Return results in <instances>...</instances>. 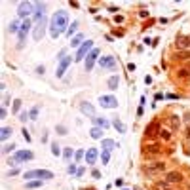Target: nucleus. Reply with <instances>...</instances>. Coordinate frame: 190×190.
Segmentation results:
<instances>
[{"label": "nucleus", "instance_id": "1", "mask_svg": "<svg viewBox=\"0 0 190 190\" xmlns=\"http://www.w3.org/2000/svg\"><path fill=\"white\" fill-rule=\"evenodd\" d=\"M68 27V14L65 10H59L53 14V17H51V23H50V34L51 38H57L61 32L67 31Z\"/></svg>", "mask_w": 190, "mask_h": 190}, {"label": "nucleus", "instance_id": "2", "mask_svg": "<svg viewBox=\"0 0 190 190\" xmlns=\"http://www.w3.org/2000/svg\"><path fill=\"white\" fill-rule=\"evenodd\" d=\"M27 181H31V179H36V181H46V179H53V173L51 171H48V169H32V171H27L25 175Z\"/></svg>", "mask_w": 190, "mask_h": 190}, {"label": "nucleus", "instance_id": "3", "mask_svg": "<svg viewBox=\"0 0 190 190\" xmlns=\"http://www.w3.org/2000/svg\"><path fill=\"white\" fill-rule=\"evenodd\" d=\"M34 158V154H32L31 150H17L11 158H8V164L10 165H17V164H21V162H29V160H32Z\"/></svg>", "mask_w": 190, "mask_h": 190}, {"label": "nucleus", "instance_id": "4", "mask_svg": "<svg viewBox=\"0 0 190 190\" xmlns=\"http://www.w3.org/2000/svg\"><path fill=\"white\" fill-rule=\"evenodd\" d=\"M46 25H48V19H46V17L34 23V31H32V36H34V40L44 38V32H46Z\"/></svg>", "mask_w": 190, "mask_h": 190}, {"label": "nucleus", "instance_id": "5", "mask_svg": "<svg viewBox=\"0 0 190 190\" xmlns=\"http://www.w3.org/2000/svg\"><path fill=\"white\" fill-rule=\"evenodd\" d=\"M91 50H93V42H91V40H86V42H84L82 46L78 48V53H76V57H74V59H76V61H82L84 55L88 57V53H90Z\"/></svg>", "mask_w": 190, "mask_h": 190}, {"label": "nucleus", "instance_id": "6", "mask_svg": "<svg viewBox=\"0 0 190 190\" xmlns=\"http://www.w3.org/2000/svg\"><path fill=\"white\" fill-rule=\"evenodd\" d=\"M31 25H32V21H29V19H23V23H21V27H19V48L25 44V36H27V32L31 31Z\"/></svg>", "mask_w": 190, "mask_h": 190}, {"label": "nucleus", "instance_id": "7", "mask_svg": "<svg viewBox=\"0 0 190 190\" xmlns=\"http://www.w3.org/2000/svg\"><path fill=\"white\" fill-rule=\"evenodd\" d=\"M99 67L105 68V70H114L116 68V59L112 55H105V57L99 59Z\"/></svg>", "mask_w": 190, "mask_h": 190}, {"label": "nucleus", "instance_id": "8", "mask_svg": "<svg viewBox=\"0 0 190 190\" xmlns=\"http://www.w3.org/2000/svg\"><path fill=\"white\" fill-rule=\"evenodd\" d=\"M99 105L105 107V108H116L118 107V101L112 95H103V97H99Z\"/></svg>", "mask_w": 190, "mask_h": 190}, {"label": "nucleus", "instance_id": "9", "mask_svg": "<svg viewBox=\"0 0 190 190\" xmlns=\"http://www.w3.org/2000/svg\"><path fill=\"white\" fill-rule=\"evenodd\" d=\"M97 57H99V50H97V48H93V50L88 53V57H86V70H91V68H93Z\"/></svg>", "mask_w": 190, "mask_h": 190}, {"label": "nucleus", "instance_id": "10", "mask_svg": "<svg viewBox=\"0 0 190 190\" xmlns=\"http://www.w3.org/2000/svg\"><path fill=\"white\" fill-rule=\"evenodd\" d=\"M32 10H34V4H31V2H21V4H19V8H17V15H19V17H27V15H29Z\"/></svg>", "mask_w": 190, "mask_h": 190}, {"label": "nucleus", "instance_id": "11", "mask_svg": "<svg viewBox=\"0 0 190 190\" xmlns=\"http://www.w3.org/2000/svg\"><path fill=\"white\" fill-rule=\"evenodd\" d=\"M162 169H164V164H162V162H154V164L143 165V171L148 173V175H152V173H156V171H162Z\"/></svg>", "mask_w": 190, "mask_h": 190}, {"label": "nucleus", "instance_id": "12", "mask_svg": "<svg viewBox=\"0 0 190 190\" xmlns=\"http://www.w3.org/2000/svg\"><path fill=\"white\" fill-rule=\"evenodd\" d=\"M72 63V59L70 57H65V59H61V63H59V68H57V72H55V74L59 76V78H61V76L65 74V70H67L68 68V65Z\"/></svg>", "mask_w": 190, "mask_h": 190}, {"label": "nucleus", "instance_id": "13", "mask_svg": "<svg viewBox=\"0 0 190 190\" xmlns=\"http://www.w3.org/2000/svg\"><path fill=\"white\" fill-rule=\"evenodd\" d=\"M80 110H82L86 116H90V118H95V108H93V105L82 103V105H80Z\"/></svg>", "mask_w": 190, "mask_h": 190}, {"label": "nucleus", "instance_id": "14", "mask_svg": "<svg viewBox=\"0 0 190 190\" xmlns=\"http://www.w3.org/2000/svg\"><path fill=\"white\" fill-rule=\"evenodd\" d=\"M44 11H46V6H44L42 2H36L34 4V17H36V21L44 19Z\"/></svg>", "mask_w": 190, "mask_h": 190}, {"label": "nucleus", "instance_id": "15", "mask_svg": "<svg viewBox=\"0 0 190 190\" xmlns=\"http://www.w3.org/2000/svg\"><path fill=\"white\" fill-rule=\"evenodd\" d=\"M181 179H183V175H181V173H177V171H171V173H167V175H165V181H167V183H179Z\"/></svg>", "mask_w": 190, "mask_h": 190}, {"label": "nucleus", "instance_id": "16", "mask_svg": "<svg viewBox=\"0 0 190 190\" xmlns=\"http://www.w3.org/2000/svg\"><path fill=\"white\" fill-rule=\"evenodd\" d=\"M175 46L177 48H190V38H186V36H179V38L175 40Z\"/></svg>", "mask_w": 190, "mask_h": 190}, {"label": "nucleus", "instance_id": "17", "mask_svg": "<svg viewBox=\"0 0 190 190\" xmlns=\"http://www.w3.org/2000/svg\"><path fill=\"white\" fill-rule=\"evenodd\" d=\"M86 160H88V164H95L97 162V148H90L86 152Z\"/></svg>", "mask_w": 190, "mask_h": 190}, {"label": "nucleus", "instance_id": "18", "mask_svg": "<svg viewBox=\"0 0 190 190\" xmlns=\"http://www.w3.org/2000/svg\"><path fill=\"white\" fill-rule=\"evenodd\" d=\"M112 124H114V127L118 129L120 133H126V126H124V122L120 118H114V120H112Z\"/></svg>", "mask_w": 190, "mask_h": 190}, {"label": "nucleus", "instance_id": "19", "mask_svg": "<svg viewBox=\"0 0 190 190\" xmlns=\"http://www.w3.org/2000/svg\"><path fill=\"white\" fill-rule=\"evenodd\" d=\"M91 120H93L95 127H108V122L105 118H97V116H95V118H91Z\"/></svg>", "mask_w": 190, "mask_h": 190}, {"label": "nucleus", "instance_id": "20", "mask_svg": "<svg viewBox=\"0 0 190 190\" xmlns=\"http://www.w3.org/2000/svg\"><path fill=\"white\" fill-rule=\"evenodd\" d=\"M114 147H116V143H114L112 139H105V141H103V148H105V150H108V152H110Z\"/></svg>", "mask_w": 190, "mask_h": 190}, {"label": "nucleus", "instance_id": "21", "mask_svg": "<svg viewBox=\"0 0 190 190\" xmlns=\"http://www.w3.org/2000/svg\"><path fill=\"white\" fill-rule=\"evenodd\" d=\"M10 135H11V127H2V131H0V139L6 141Z\"/></svg>", "mask_w": 190, "mask_h": 190}, {"label": "nucleus", "instance_id": "22", "mask_svg": "<svg viewBox=\"0 0 190 190\" xmlns=\"http://www.w3.org/2000/svg\"><path fill=\"white\" fill-rule=\"evenodd\" d=\"M90 135L93 137V139H101V137H103V129H99V127H93L90 131Z\"/></svg>", "mask_w": 190, "mask_h": 190}, {"label": "nucleus", "instance_id": "23", "mask_svg": "<svg viewBox=\"0 0 190 190\" xmlns=\"http://www.w3.org/2000/svg\"><path fill=\"white\" fill-rule=\"evenodd\" d=\"M82 40H84V34H76L74 38H72L70 46H82Z\"/></svg>", "mask_w": 190, "mask_h": 190}, {"label": "nucleus", "instance_id": "24", "mask_svg": "<svg viewBox=\"0 0 190 190\" xmlns=\"http://www.w3.org/2000/svg\"><path fill=\"white\" fill-rule=\"evenodd\" d=\"M108 88H110V90H116V88H118V76L108 78Z\"/></svg>", "mask_w": 190, "mask_h": 190}, {"label": "nucleus", "instance_id": "25", "mask_svg": "<svg viewBox=\"0 0 190 190\" xmlns=\"http://www.w3.org/2000/svg\"><path fill=\"white\" fill-rule=\"evenodd\" d=\"M101 160H103V164H108V162H110V152H108V150H103Z\"/></svg>", "mask_w": 190, "mask_h": 190}, {"label": "nucleus", "instance_id": "26", "mask_svg": "<svg viewBox=\"0 0 190 190\" xmlns=\"http://www.w3.org/2000/svg\"><path fill=\"white\" fill-rule=\"evenodd\" d=\"M154 127H156V124H148V127H147V131H144V135H147V137L154 135Z\"/></svg>", "mask_w": 190, "mask_h": 190}, {"label": "nucleus", "instance_id": "27", "mask_svg": "<svg viewBox=\"0 0 190 190\" xmlns=\"http://www.w3.org/2000/svg\"><path fill=\"white\" fill-rule=\"evenodd\" d=\"M76 29H78V23H72V25L67 29V34H68V36H70V34H74V32H76Z\"/></svg>", "mask_w": 190, "mask_h": 190}, {"label": "nucleus", "instance_id": "28", "mask_svg": "<svg viewBox=\"0 0 190 190\" xmlns=\"http://www.w3.org/2000/svg\"><path fill=\"white\" fill-rule=\"evenodd\" d=\"M40 184H42V181H31V183H27V188H38Z\"/></svg>", "mask_w": 190, "mask_h": 190}, {"label": "nucleus", "instance_id": "29", "mask_svg": "<svg viewBox=\"0 0 190 190\" xmlns=\"http://www.w3.org/2000/svg\"><path fill=\"white\" fill-rule=\"evenodd\" d=\"M38 107H34V108H32V110L29 112V116H31V120H36V118H38Z\"/></svg>", "mask_w": 190, "mask_h": 190}, {"label": "nucleus", "instance_id": "30", "mask_svg": "<svg viewBox=\"0 0 190 190\" xmlns=\"http://www.w3.org/2000/svg\"><path fill=\"white\" fill-rule=\"evenodd\" d=\"M190 76V68H183V70H179V78H186Z\"/></svg>", "mask_w": 190, "mask_h": 190}, {"label": "nucleus", "instance_id": "31", "mask_svg": "<svg viewBox=\"0 0 190 190\" xmlns=\"http://www.w3.org/2000/svg\"><path fill=\"white\" fill-rule=\"evenodd\" d=\"M19 27H21L19 23H11V25H10V29H8V31H10V32H19Z\"/></svg>", "mask_w": 190, "mask_h": 190}, {"label": "nucleus", "instance_id": "32", "mask_svg": "<svg viewBox=\"0 0 190 190\" xmlns=\"http://www.w3.org/2000/svg\"><path fill=\"white\" fill-rule=\"evenodd\" d=\"M19 107H21V99H15L14 101V112H15V114L19 112Z\"/></svg>", "mask_w": 190, "mask_h": 190}, {"label": "nucleus", "instance_id": "33", "mask_svg": "<svg viewBox=\"0 0 190 190\" xmlns=\"http://www.w3.org/2000/svg\"><path fill=\"white\" fill-rule=\"evenodd\" d=\"M177 57L179 59H190V51H181V53H177Z\"/></svg>", "mask_w": 190, "mask_h": 190}, {"label": "nucleus", "instance_id": "34", "mask_svg": "<svg viewBox=\"0 0 190 190\" xmlns=\"http://www.w3.org/2000/svg\"><path fill=\"white\" fill-rule=\"evenodd\" d=\"M51 152H53V154H63V152H61V148H59V147H57V144H55V143L51 144Z\"/></svg>", "mask_w": 190, "mask_h": 190}, {"label": "nucleus", "instance_id": "35", "mask_svg": "<svg viewBox=\"0 0 190 190\" xmlns=\"http://www.w3.org/2000/svg\"><path fill=\"white\" fill-rule=\"evenodd\" d=\"M55 131H57L59 135H65V133H67V127H65V126H57V127H55Z\"/></svg>", "mask_w": 190, "mask_h": 190}, {"label": "nucleus", "instance_id": "36", "mask_svg": "<svg viewBox=\"0 0 190 190\" xmlns=\"http://www.w3.org/2000/svg\"><path fill=\"white\" fill-rule=\"evenodd\" d=\"M29 118H31V116L27 114V112H21V114H19V120H21V122H27Z\"/></svg>", "mask_w": 190, "mask_h": 190}, {"label": "nucleus", "instance_id": "37", "mask_svg": "<svg viewBox=\"0 0 190 190\" xmlns=\"http://www.w3.org/2000/svg\"><path fill=\"white\" fill-rule=\"evenodd\" d=\"M63 156H65V158H72V150H70V148H65V150H63Z\"/></svg>", "mask_w": 190, "mask_h": 190}, {"label": "nucleus", "instance_id": "38", "mask_svg": "<svg viewBox=\"0 0 190 190\" xmlns=\"http://www.w3.org/2000/svg\"><path fill=\"white\" fill-rule=\"evenodd\" d=\"M158 150H160L158 144H152V147H148V148H147V152H158Z\"/></svg>", "mask_w": 190, "mask_h": 190}, {"label": "nucleus", "instance_id": "39", "mask_svg": "<svg viewBox=\"0 0 190 190\" xmlns=\"http://www.w3.org/2000/svg\"><path fill=\"white\" fill-rule=\"evenodd\" d=\"M82 158H84V150H78V152L74 154V160H78V162H80Z\"/></svg>", "mask_w": 190, "mask_h": 190}, {"label": "nucleus", "instance_id": "40", "mask_svg": "<svg viewBox=\"0 0 190 190\" xmlns=\"http://www.w3.org/2000/svg\"><path fill=\"white\" fill-rule=\"evenodd\" d=\"M6 114H8V112H6V107H2V108H0V118H6Z\"/></svg>", "mask_w": 190, "mask_h": 190}, {"label": "nucleus", "instance_id": "41", "mask_svg": "<svg viewBox=\"0 0 190 190\" xmlns=\"http://www.w3.org/2000/svg\"><path fill=\"white\" fill-rule=\"evenodd\" d=\"M68 173H78V167L76 165H68Z\"/></svg>", "mask_w": 190, "mask_h": 190}, {"label": "nucleus", "instance_id": "42", "mask_svg": "<svg viewBox=\"0 0 190 190\" xmlns=\"http://www.w3.org/2000/svg\"><path fill=\"white\" fill-rule=\"evenodd\" d=\"M14 150V144H6V147H4V152H11Z\"/></svg>", "mask_w": 190, "mask_h": 190}, {"label": "nucleus", "instance_id": "43", "mask_svg": "<svg viewBox=\"0 0 190 190\" xmlns=\"http://www.w3.org/2000/svg\"><path fill=\"white\" fill-rule=\"evenodd\" d=\"M23 137H25L27 141H31V135H29V131H27V129H23Z\"/></svg>", "mask_w": 190, "mask_h": 190}, {"label": "nucleus", "instance_id": "44", "mask_svg": "<svg viewBox=\"0 0 190 190\" xmlns=\"http://www.w3.org/2000/svg\"><path fill=\"white\" fill-rule=\"evenodd\" d=\"M108 11H112V14H116V11H118V6H110V8H108Z\"/></svg>", "mask_w": 190, "mask_h": 190}, {"label": "nucleus", "instance_id": "45", "mask_svg": "<svg viewBox=\"0 0 190 190\" xmlns=\"http://www.w3.org/2000/svg\"><path fill=\"white\" fill-rule=\"evenodd\" d=\"M156 188H158V190H165V188H167V184H156Z\"/></svg>", "mask_w": 190, "mask_h": 190}, {"label": "nucleus", "instance_id": "46", "mask_svg": "<svg viewBox=\"0 0 190 190\" xmlns=\"http://www.w3.org/2000/svg\"><path fill=\"white\" fill-rule=\"evenodd\" d=\"M167 99H179V95H175V93H169V95H167Z\"/></svg>", "mask_w": 190, "mask_h": 190}, {"label": "nucleus", "instance_id": "47", "mask_svg": "<svg viewBox=\"0 0 190 190\" xmlns=\"http://www.w3.org/2000/svg\"><path fill=\"white\" fill-rule=\"evenodd\" d=\"M91 175H93V177H95V179H99V177H101V173H99V171H97V169H95V171H93V173H91Z\"/></svg>", "mask_w": 190, "mask_h": 190}, {"label": "nucleus", "instance_id": "48", "mask_svg": "<svg viewBox=\"0 0 190 190\" xmlns=\"http://www.w3.org/2000/svg\"><path fill=\"white\" fill-rule=\"evenodd\" d=\"M184 122H186V124H190V114H184Z\"/></svg>", "mask_w": 190, "mask_h": 190}, {"label": "nucleus", "instance_id": "49", "mask_svg": "<svg viewBox=\"0 0 190 190\" xmlns=\"http://www.w3.org/2000/svg\"><path fill=\"white\" fill-rule=\"evenodd\" d=\"M124 190H127V188H124Z\"/></svg>", "mask_w": 190, "mask_h": 190}, {"label": "nucleus", "instance_id": "50", "mask_svg": "<svg viewBox=\"0 0 190 190\" xmlns=\"http://www.w3.org/2000/svg\"><path fill=\"white\" fill-rule=\"evenodd\" d=\"M188 190H190V186H188Z\"/></svg>", "mask_w": 190, "mask_h": 190}]
</instances>
